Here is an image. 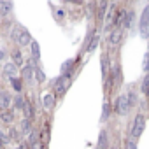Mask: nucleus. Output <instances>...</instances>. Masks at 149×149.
Wrapping results in <instances>:
<instances>
[{
  "label": "nucleus",
  "mask_w": 149,
  "mask_h": 149,
  "mask_svg": "<svg viewBox=\"0 0 149 149\" xmlns=\"http://www.w3.org/2000/svg\"><path fill=\"white\" fill-rule=\"evenodd\" d=\"M144 126H146V118L142 114H137L135 116V121H133V126H132V137L133 139L140 137L142 132H144Z\"/></svg>",
  "instance_id": "f257e3e1"
},
{
  "label": "nucleus",
  "mask_w": 149,
  "mask_h": 149,
  "mask_svg": "<svg viewBox=\"0 0 149 149\" xmlns=\"http://www.w3.org/2000/svg\"><path fill=\"white\" fill-rule=\"evenodd\" d=\"M140 35L146 39L149 37V6L142 11V19H140Z\"/></svg>",
  "instance_id": "f03ea898"
},
{
  "label": "nucleus",
  "mask_w": 149,
  "mask_h": 149,
  "mask_svg": "<svg viewBox=\"0 0 149 149\" xmlns=\"http://www.w3.org/2000/svg\"><path fill=\"white\" fill-rule=\"evenodd\" d=\"M116 111H118V114H121V116H126V114H128L130 104H128L126 95H121V97L118 98V102H116Z\"/></svg>",
  "instance_id": "7ed1b4c3"
},
{
  "label": "nucleus",
  "mask_w": 149,
  "mask_h": 149,
  "mask_svg": "<svg viewBox=\"0 0 149 149\" xmlns=\"http://www.w3.org/2000/svg\"><path fill=\"white\" fill-rule=\"evenodd\" d=\"M13 37L16 39V42H18L19 46H28V44H32L30 33H28L26 30H19V32H14V33H13Z\"/></svg>",
  "instance_id": "20e7f679"
},
{
  "label": "nucleus",
  "mask_w": 149,
  "mask_h": 149,
  "mask_svg": "<svg viewBox=\"0 0 149 149\" xmlns=\"http://www.w3.org/2000/svg\"><path fill=\"white\" fill-rule=\"evenodd\" d=\"M68 84H70V77H68V76H61V77H58V79L54 81V88H56L58 93H63V91L68 88Z\"/></svg>",
  "instance_id": "39448f33"
},
{
  "label": "nucleus",
  "mask_w": 149,
  "mask_h": 149,
  "mask_svg": "<svg viewBox=\"0 0 149 149\" xmlns=\"http://www.w3.org/2000/svg\"><path fill=\"white\" fill-rule=\"evenodd\" d=\"M33 72H35V68L28 63V65H25V67H23V70H21V77H23L25 81H32Z\"/></svg>",
  "instance_id": "423d86ee"
},
{
  "label": "nucleus",
  "mask_w": 149,
  "mask_h": 149,
  "mask_svg": "<svg viewBox=\"0 0 149 149\" xmlns=\"http://www.w3.org/2000/svg\"><path fill=\"white\" fill-rule=\"evenodd\" d=\"M9 105H11V95L7 91H0V107L6 111Z\"/></svg>",
  "instance_id": "0eeeda50"
},
{
  "label": "nucleus",
  "mask_w": 149,
  "mask_h": 149,
  "mask_svg": "<svg viewBox=\"0 0 149 149\" xmlns=\"http://www.w3.org/2000/svg\"><path fill=\"white\" fill-rule=\"evenodd\" d=\"M13 2L11 0H2V2H0V14H9L11 11H13Z\"/></svg>",
  "instance_id": "6e6552de"
},
{
  "label": "nucleus",
  "mask_w": 149,
  "mask_h": 149,
  "mask_svg": "<svg viewBox=\"0 0 149 149\" xmlns=\"http://www.w3.org/2000/svg\"><path fill=\"white\" fill-rule=\"evenodd\" d=\"M4 74H6L9 79L16 77V65H14V63H7V65L4 67Z\"/></svg>",
  "instance_id": "1a4fd4ad"
},
{
  "label": "nucleus",
  "mask_w": 149,
  "mask_h": 149,
  "mask_svg": "<svg viewBox=\"0 0 149 149\" xmlns=\"http://www.w3.org/2000/svg\"><path fill=\"white\" fill-rule=\"evenodd\" d=\"M42 105H44L46 109H53V107H54V97H53L51 93L44 95V97H42Z\"/></svg>",
  "instance_id": "9d476101"
},
{
  "label": "nucleus",
  "mask_w": 149,
  "mask_h": 149,
  "mask_svg": "<svg viewBox=\"0 0 149 149\" xmlns=\"http://www.w3.org/2000/svg\"><path fill=\"white\" fill-rule=\"evenodd\" d=\"M13 119H14V114H13V111H2L0 112V121H4V123H13Z\"/></svg>",
  "instance_id": "9b49d317"
},
{
  "label": "nucleus",
  "mask_w": 149,
  "mask_h": 149,
  "mask_svg": "<svg viewBox=\"0 0 149 149\" xmlns=\"http://www.w3.org/2000/svg\"><path fill=\"white\" fill-rule=\"evenodd\" d=\"M121 40V30H114V32H111V35H109V42L114 46V44H118Z\"/></svg>",
  "instance_id": "f8f14e48"
},
{
  "label": "nucleus",
  "mask_w": 149,
  "mask_h": 149,
  "mask_svg": "<svg viewBox=\"0 0 149 149\" xmlns=\"http://www.w3.org/2000/svg\"><path fill=\"white\" fill-rule=\"evenodd\" d=\"M125 16H126V11H119V13L116 14V18H114V26H116V28L123 25V21H125Z\"/></svg>",
  "instance_id": "ddd939ff"
},
{
  "label": "nucleus",
  "mask_w": 149,
  "mask_h": 149,
  "mask_svg": "<svg viewBox=\"0 0 149 149\" xmlns=\"http://www.w3.org/2000/svg\"><path fill=\"white\" fill-rule=\"evenodd\" d=\"M107 147V133L102 130L98 135V149H105Z\"/></svg>",
  "instance_id": "4468645a"
},
{
  "label": "nucleus",
  "mask_w": 149,
  "mask_h": 149,
  "mask_svg": "<svg viewBox=\"0 0 149 149\" xmlns=\"http://www.w3.org/2000/svg\"><path fill=\"white\" fill-rule=\"evenodd\" d=\"M72 65H74L72 60H67V61L61 63V72H63V76H70V68H72Z\"/></svg>",
  "instance_id": "2eb2a0df"
},
{
  "label": "nucleus",
  "mask_w": 149,
  "mask_h": 149,
  "mask_svg": "<svg viewBox=\"0 0 149 149\" xmlns=\"http://www.w3.org/2000/svg\"><path fill=\"white\" fill-rule=\"evenodd\" d=\"M133 18H135L133 11L126 13V16H125V21H123V26H125V28H130V26H132V23H133Z\"/></svg>",
  "instance_id": "dca6fc26"
},
{
  "label": "nucleus",
  "mask_w": 149,
  "mask_h": 149,
  "mask_svg": "<svg viewBox=\"0 0 149 149\" xmlns=\"http://www.w3.org/2000/svg\"><path fill=\"white\" fill-rule=\"evenodd\" d=\"M102 74H104V77L107 76V72H109V58H107V54H102Z\"/></svg>",
  "instance_id": "f3484780"
},
{
  "label": "nucleus",
  "mask_w": 149,
  "mask_h": 149,
  "mask_svg": "<svg viewBox=\"0 0 149 149\" xmlns=\"http://www.w3.org/2000/svg\"><path fill=\"white\" fill-rule=\"evenodd\" d=\"M30 47H32V56H33L35 60H39V58H40V47H39V44L32 40V44H30Z\"/></svg>",
  "instance_id": "a211bd4d"
},
{
  "label": "nucleus",
  "mask_w": 149,
  "mask_h": 149,
  "mask_svg": "<svg viewBox=\"0 0 149 149\" xmlns=\"http://www.w3.org/2000/svg\"><path fill=\"white\" fill-rule=\"evenodd\" d=\"M11 86H13V90H14L16 93H19V91H21V88H23V84H21V79H18V77H13V79H11Z\"/></svg>",
  "instance_id": "6ab92c4d"
},
{
  "label": "nucleus",
  "mask_w": 149,
  "mask_h": 149,
  "mask_svg": "<svg viewBox=\"0 0 149 149\" xmlns=\"http://www.w3.org/2000/svg\"><path fill=\"white\" fill-rule=\"evenodd\" d=\"M21 132L23 133H26V135H30V132H32V123H30V119H23V123H21Z\"/></svg>",
  "instance_id": "aec40b11"
},
{
  "label": "nucleus",
  "mask_w": 149,
  "mask_h": 149,
  "mask_svg": "<svg viewBox=\"0 0 149 149\" xmlns=\"http://www.w3.org/2000/svg\"><path fill=\"white\" fill-rule=\"evenodd\" d=\"M13 63H14L16 67L23 65V56H21V53H19V51H14V54H13Z\"/></svg>",
  "instance_id": "412c9836"
},
{
  "label": "nucleus",
  "mask_w": 149,
  "mask_h": 149,
  "mask_svg": "<svg viewBox=\"0 0 149 149\" xmlns=\"http://www.w3.org/2000/svg\"><path fill=\"white\" fill-rule=\"evenodd\" d=\"M23 111H25V118H26V119L32 118L33 109H32V104H30V102H25V104H23Z\"/></svg>",
  "instance_id": "4be33fe9"
},
{
  "label": "nucleus",
  "mask_w": 149,
  "mask_h": 149,
  "mask_svg": "<svg viewBox=\"0 0 149 149\" xmlns=\"http://www.w3.org/2000/svg\"><path fill=\"white\" fill-rule=\"evenodd\" d=\"M114 18H116V7L111 6V7H109V13H107V23H109V25L114 23Z\"/></svg>",
  "instance_id": "5701e85b"
},
{
  "label": "nucleus",
  "mask_w": 149,
  "mask_h": 149,
  "mask_svg": "<svg viewBox=\"0 0 149 149\" xmlns=\"http://www.w3.org/2000/svg\"><path fill=\"white\" fill-rule=\"evenodd\" d=\"M98 40H100V37H98V35H93V39H91L90 44H88V51H95L97 46H98Z\"/></svg>",
  "instance_id": "b1692460"
},
{
  "label": "nucleus",
  "mask_w": 149,
  "mask_h": 149,
  "mask_svg": "<svg viewBox=\"0 0 149 149\" xmlns=\"http://www.w3.org/2000/svg\"><path fill=\"white\" fill-rule=\"evenodd\" d=\"M142 93L146 97H149V76H146L144 81H142Z\"/></svg>",
  "instance_id": "393cba45"
},
{
  "label": "nucleus",
  "mask_w": 149,
  "mask_h": 149,
  "mask_svg": "<svg viewBox=\"0 0 149 149\" xmlns=\"http://www.w3.org/2000/svg\"><path fill=\"white\" fill-rule=\"evenodd\" d=\"M105 7H107V2H105V0H102V2H100V9H98V18H100V19H104Z\"/></svg>",
  "instance_id": "a878e982"
},
{
  "label": "nucleus",
  "mask_w": 149,
  "mask_h": 149,
  "mask_svg": "<svg viewBox=\"0 0 149 149\" xmlns=\"http://www.w3.org/2000/svg\"><path fill=\"white\" fill-rule=\"evenodd\" d=\"M142 70H149V53H146L144 54V58H142Z\"/></svg>",
  "instance_id": "bb28decb"
},
{
  "label": "nucleus",
  "mask_w": 149,
  "mask_h": 149,
  "mask_svg": "<svg viewBox=\"0 0 149 149\" xmlns=\"http://www.w3.org/2000/svg\"><path fill=\"white\" fill-rule=\"evenodd\" d=\"M23 104H25L23 97H21V95H18V97H16V100H14V105H16V109H23Z\"/></svg>",
  "instance_id": "cd10ccee"
},
{
  "label": "nucleus",
  "mask_w": 149,
  "mask_h": 149,
  "mask_svg": "<svg viewBox=\"0 0 149 149\" xmlns=\"http://www.w3.org/2000/svg\"><path fill=\"white\" fill-rule=\"evenodd\" d=\"M35 76H37V81H39V83H44L46 76H44V72H42L40 68H35Z\"/></svg>",
  "instance_id": "c85d7f7f"
},
{
  "label": "nucleus",
  "mask_w": 149,
  "mask_h": 149,
  "mask_svg": "<svg viewBox=\"0 0 149 149\" xmlns=\"http://www.w3.org/2000/svg\"><path fill=\"white\" fill-rule=\"evenodd\" d=\"M109 111H111V107H109V104H104V112H102V121H105V119L109 118Z\"/></svg>",
  "instance_id": "c756f323"
},
{
  "label": "nucleus",
  "mask_w": 149,
  "mask_h": 149,
  "mask_svg": "<svg viewBox=\"0 0 149 149\" xmlns=\"http://www.w3.org/2000/svg\"><path fill=\"white\" fill-rule=\"evenodd\" d=\"M125 149H137V144H135V140H126V144H125Z\"/></svg>",
  "instance_id": "7c9ffc66"
},
{
  "label": "nucleus",
  "mask_w": 149,
  "mask_h": 149,
  "mask_svg": "<svg viewBox=\"0 0 149 149\" xmlns=\"http://www.w3.org/2000/svg\"><path fill=\"white\" fill-rule=\"evenodd\" d=\"M28 142H30V144H35V142H37V133H35V132H30V137H28Z\"/></svg>",
  "instance_id": "2f4dec72"
},
{
  "label": "nucleus",
  "mask_w": 149,
  "mask_h": 149,
  "mask_svg": "<svg viewBox=\"0 0 149 149\" xmlns=\"http://www.w3.org/2000/svg\"><path fill=\"white\" fill-rule=\"evenodd\" d=\"M9 140H11V139H9L6 133H2V132H0V142H2V144H7Z\"/></svg>",
  "instance_id": "473e14b6"
},
{
  "label": "nucleus",
  "mask_w": 149,
  "mask_h": 149,
  "mask_svg": "<svg viewBox=\"0 0 149 149\" xmlns=\"http://www.w3.org/2000/svg\"><path fill=\"white\" fill-rule=\"evenodd\" d=\"M114 72H116V84H119L121 83V72H119V68H114Z\"/></svg>",
  "instance_id": "72a5a7b5"
},
{
  "label": "nucleus",
  "mask_w": 149,
  "mask_h": 149,
  "mask_svg": "<svg viewBox=\"0 0 149 149\" xmlns=\"http://www.w3.org/2000/svg\"><path fill=\"white\" fill-rule=\"evenodd\" d=\"M18 137H19L18 132H16V130H11V139H13V140H18Z\"/></svg>",
  "instance_id": "f704fd0d"
},
{
  "label": "nucleus",
  "mask_w": 149,
  "mask_h": 149,
  "mask_svg": "<svg viewBox=\"0 0 149 149\" xmlns=\"http://www.w3.org/2000/svg\"><path fill=\"white\" fill-rule=\"evenodd\" d=\"M63 16H65V13H63L61 9H60V11H56V18H60V19H61Z\"/></svg>",
  "instance_id": "c9c22d12"
},
{
  "label": "nucleus",
  "mask_w": 149,
  "mask_h": 149,
  "mask_svg": "<svg viewBox=\"0 0 149 149\" xmlns=\"http://www.w3.org/2000/svg\"><path fill=\"white\" fill-rule=\"evenodd\" d=\"M67 2H76V4H79L81 0H67Z\"/></svg>",
  "instance_id": "e433bc0d"
},
{
  "label": "nucleus",
  "mask_w": 149,
  "mask_h": 149,
  "mask_svg": "<svg viewBox=\"0 0 149 149\" xmlns=\"http://www.w3.org/2000/svg\"><path fill=\"white\" fill-rule=\"evenodd\" d=\"M2 58H4V53H2V51H0V61H2Z\"/></svg>",
  "instance_id": "4c0bfd02"
},
{
  "label": "nucleus",
  "mask_w": 149,
  "mask_h": 149,
  "mask_svg": "<svg viewBox=\"0 0 149 149\" xmlns=\"http://www.w3.org/2000/svg\"><path fill=\"white\" fill-rule=\"evenodd\" d=\"M0 2H2V0H0Z\"/></svg>",
  "instance_id": "58836bf2"
}]
</instances>
